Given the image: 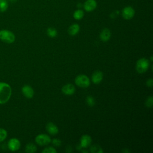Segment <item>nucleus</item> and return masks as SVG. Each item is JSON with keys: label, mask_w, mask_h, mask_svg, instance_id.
Masks as SVG:
<instances>
[{"label": "nucleus", "mask_w": 153, "mask_h": 153, "mask_svg": "<svg viewBox=\"0 0 153 153\" xmlns=\"http://www.w3.org/2000/svg\"><path fill=\"white\" fill-rule=\"evenodd\" d=\"M11 93L12 90L8 84L0 82V104L7 102L11 96Z\"/></svg>", "instance_id": "1"}, {"label": "nucleus", "mask_w": 153, "mask_h": 153, "mask_svg": "<svg viewBox=\"0 0 153 153\" xmlns=\"http://www.w3.org/2000/svg\"><path fill=\"white\" fill-rule=\"evenodd\" d=\"M15 35L11 31L5 29L0 30V39L3 42L11 44L15 41Z\"/></svg>", "instance_id": "2"}, {"label": "nucleus", "mask_w": 153, "mask_h": 153, "mask_svg": "<svg viewBox=\"0 0 153 153\" xmlns=\"http://www.w3.org/2000/svg\"><path fill=\"white\" fill-rule=\"evenodd\" d=\"M149 62L146 58H141L139 59L136 65V71L139 74L145 73L149 68Z\"/></svg>", "instance_id": "3"}, {"label": "nucleus", "mask_w": 153, "mask_h": 153, "mask_svg": "<svg viewBox=\"0 0 153 153\" xmlns=\"http://www.w3.org/2000/svg\"><path fill=\"white\" fill-rule=\"evenodd\" d=\"M75 82L77 86L81 88H87L90 85V81L89 78L85 75H79L76 76Z\"/></svg>", "instance_id": "4"}, {"label": "nucleus", "mask_w": 153, "mask_h": 153, "mask_svg": "<svg viewBox=\"0 0 153 153\" xmlns=\"http://www.w3.org/2000/svg\"><path fill=\"white\" fill-rule=\"evenodd\" d=\"M135 14V10L131 6H126L121 11V15L126 20L131 19Z\"/></svg>", "instance_id": "5"}, {"label": "nucleus", "mask_w": 153, "mask_h": 153, "mask_svg": "<svg viewBox=\"0 0 153 153\" xmlns=\"http://www.w3.org/2000/svg\"><path fill=\"white\" fill-rule=\"evenodd\" d=\"M51 138L46 134H38L35 137V142L40 146L47 145L51 142Z\"/></svg>", "instance_id": "6"}, {"label": "nucleus", "mask_w": 153, "mask_h": 153, "mask_svg": "<svg viewBox=\"0 0 153 153\" xmlns=\"http://www.w3.org/2000/svg\"><path fill=\"white\" fill-rule=\"evenodd\" d=\"M97 6L96 0H86L83 4V8L87 12H91L94 11Z\"/></svg>", "instance_id": "7"}, {"label": "nucleus", "mask_w": 153, "mask_h": 153, "mask_svg": "<svg viewBox=\"0 0 153 153\" xmlns=\"http://www.w3.org/2000/svg\"><path fill=\"white\" fill-rule=\"evenodd\" d=\"M20 142L17 138H12L8 142V148L11 151H16L19 149Z\"/></svg>", "instance_id": "8"}, {"label": "nucleus", "mask_w": 153, "mask_h": 153, "mask_svg": "<svg viewBox=\"0 0 153 153\" xmlns=\"http://www.w3.org/2000/svg\"><path fill=\"white\" fill-rule=\"evenodd\" d=\"M62 93L67 96L73 94L75 91V87L72 84H67L63 85L62 88Z\"/></svg>", "instance_id": "9"}, {"label": "nucleus", "mask_w": 153, "mask_h": 153, "mask_svg": "<svg viewBox=\"0 0 153 153\" xmlns=\"http://www.w3.org/2000/svg\"><path fill=\"white\" fill-rule=\"evenodd\" d=\"M22 92L25 97L30 99L33 96L34 91L31 86L29 85H25L22 88Z\"/></svg>", "instance_id": "10"}, {"label": "nucleus", "mask_w": 153, "mask_h": 153, "mask_svg": "<svg viewBox=\"0 0 153 153\" xmlns=\"http://www.w3.org/2000/svg\"><path fill=\"white\" fill-rule=\"evenodd\" d=\"M103 73L100 71H96L91 75V81L94 84H98L103 79Z\"/></svg>", "instance_id": "11"}, {"label": "nucleus", "mask_w": 153, "mask_h": 153, "mask_svg": "<svg viewBox=\"0 0 153 153\" xmlns=\"http://www.w3.org/2000/svg\"><path fill=\"white\" fill-rule=\"evenodd\" d=\"M46 130L51 135H56L59 133V128L56 125L53 123H48L46 125Z\"/></svg>", "instance_id": "12"}, {"label": "nucleus", "mask_w": 153, "mask_h": 153, "mask_svg": "<svg viewBox=\"0 0 153 153\" xmlns=\"http://www.w3.org/2000/svg\"><path fill=\"white\" fill-rule=\"evenodd\" d=\"M91 138L90 136L87 134L83 135L80 139V145L82 148H87L88 147L91 143Z\"/></svg>", "instance_id": "13"}, {"label": "nucleus", "mask_w": 153, "mask_h": 153, "mask_svg": "<svg viewBox=\"0 0 153 153\" xmlns=\"http://www.w3.org/2000/svg\"><path fill=\"white\" fill-rule=\"evenodd\" d=\"M111 36V30L108 28H104L100 33V39L103 41H108Z\"/></svg>", "instance_id": "14"}, {"label": "nucleus", "mask_w": 153, "mask_h": 153, "mask_svg": "<svg viewBox=\"0 0 153 153\" xmlns=\"http://www.w3.org/2000/svg\"><path fill=\"white\" fill-rule=\"evenodd\" d=\"M79 29H80V27L79 25L76 23H74L69 27L68 32L69 35H70L71 36H75L76 34H78V33L79 31Z\"/></svg>", "instance_id": "15"}, {"label": "nucleus", "mask_w": 153, "mask_h": 153, "mask_svg": "<svg viewBox=\"0 0 153 153\" xmlns=\"http://www.w3.org/2000/svg\"><path fill=\"white\" fill-rule=\"evenodd\" d=\"M84 16V12L81 9H77L76 10L74 13H73V17L75 19V20H81L83 18Z\"/></svg>", "instance_id": "16"}, {"label": "nucleus", "mask_w": 153, "mask_h": 153, "mask_svg": "<svg viewBox=\"0 0 153 153\" xmlns=\"http://www.w3.org/2000/svg\"><path fill=\"white\" fill-rule=\"evenodd\" d=\"M36 146L32 143H27L25 148V151L27 153H34L36 151Z\"/></svg>", "instance_id": "17"}, {"label": "nucleus", "mask_w": 153, "mask_h": 153, "mask_svg": "<svg viewBox=\"0 0 153 153\" xmlns=\"http://www.w3.org/2000/svg\"><path fill=\"white\" fill-rule=\"evenodd\" d=\"M8 7V2L7 0H0V12H5Z\"/></svg>", "instance_id": "18"}, {"label": "nucleus", "mask_w": 153, "mask_h": 153, "mask_svg": "<svg viewBox=\"0 0 153 153\" xmlns=\"http://www.w3.org/2000/svg\"><path fill=\"white\" fill-rule=\"evenodd\" d=\"M47 34L51 38H55L57 35V31L55 28L50 27L47 29Z\"/></svg>", "instance_id": "19"}, {"label": "nucleus", "mask_w": 153, "mask_h": 153, "mask_svg": "<svg viewBox=\"0 0 153 153\" xmlns=\"http://www.w3.org/2000/svg\"><path fill=\"white\" fill-rule=\"evenodd\" d=\"M7 137V131L2 128H0V142L4 141Z\"/></svg>", "instance_id": "20"}, {"label": "nucleus", "mask_w": 153, "mask_h": 153, "mask_svg": "<svg viewBox=\"0 0 153 153\" xmlns=\"http://www.w3.org/2000/svg\"><path fill=\"white\" fill-rule=\"evenodd\" d=\"M86 102L87 103V105L89 106H93L95 104V100H94V99L91 96H88L86 98Z\"/></svg>", "instance_id": "21"}, {"label": "nucleus", "mask_w": 153, "mask_h": 153, "mask_svg": "<svg viewBox=\"0 0 153 153\" xmlns=\"http://www.w3.org/2000/svg\"><path fill=\"white\" fill-rule=\"evenodd\" d=\"M42 152L43 153H56L57 151L53 147L48 146V147L45 148L44 150H42Z\"/></svg>", "instance_id": "22"}, {"label": "nucleus", "mask_w": 153, "mask_h": 153, "mask_svg": "<svg viewBox=\"0 0 153 153\" xmlns=\"http://www.w3.org/2000/svg\"><path fill=\"white\" fill-rule=\"evenodd\" d=\"M153 104V99H152V96H149L148 97L146 101H145V105L148 108H151Z\"/></svg>", "instance_id": "23"}, {"label": "nucleus", "mask_w": 153, "mask_h": 153, "mask_svg": "<svg viewBox=\"0 0 153 153\" xmlns=\"http://www.w3.org/2000/svg\"><path fill=\"white\" fill-rule=\"evenodd\" d=\"M51 142H52L53 145H54L55 146H57V147L60 146L61 145V144H62L61 140L60 139H54L52 140H51Z\"/></svg>", "instance_id": "24"}, {"label": "nucleus", "mask_w": 153, "mask_h": 153, "mask_svg": "<svg viewBox=\"0 0 153 153\" xmlns=\"http://www.w3.org/2000/svg\"><path fill=\"white\" fill-rule=\"evenodd\" d=\"M146 85L148 86V87H152V85H153V80H152V79H148L147 81H146Z\"/></svg>", "instance_id": "25"}, {"label": "nucleus", "mask_w": 153, "mask_h": 153, "mask_svg": "<svg viewBox=\"0 0 153 153\" xmlns=\"http://www.w3.org/2000/svg\"><path fill=\"white\" fill-rule=\"evenodd\" d=\"M11 2H13V3H14V2H16V1H17V0H9Z\"/></svg>", "instance_id": "26"}]
</instances>
